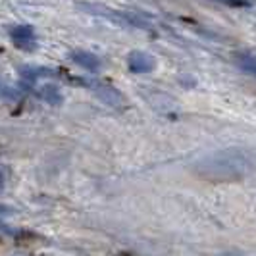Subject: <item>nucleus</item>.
Listing matches in <instances>:
<instances>
[{
    "label": "nucleus",
    "instance_id": "9b49d317",
    "mask_svg": "<svg viewBox=\"0 0 256 256\" xmlns=\"http://www.w3.org/2000/svg\"><path fill=\"white\" fill-rule=\"evenodd\" d=\"M8 212H10V208H8V206L0 204V216H2V214H8Z\"/></svg>",
    "mask_w": 256,
    "mask_h": 256
},
{
    "label": "nucleus",
    "instance_id": "f03ea898",
    "mask_svg": "<svg viewBox=\"0 0 256 256\" xmlns=\"http://www.w3.org/2000/svg\"><path fill=\"white\" fill-rule=\"evenodd\" d=\"M70 81L81 85V87H85L87 90H90L100 102H104L106 106H110V108H114V110H126L128 108L126 96L116 89L114 85H110L108 81L96 79V77H74Z\"/></svg>",
    "mask_w": 256,
    "mask_h": 256
},
{
    "label": "nucleus",
    "instance_id": "20e7f679",
    "mask_svg": "<svg viewBox=\"0 0 256 256\" xmlns=\"http://www.w3.org/2000/svg\"><path fill=\"white\" fill-rule=\"evenodd\" d=\"M154 58L150 54H146V52L142 50H133L129 52L128 56V70L131 74H135V76H142V74H150L154 70Z\"/></svg>",
    "mask_w": 256,
    "mask_h": 256
},
{
    "label": "nucleus",
    "instance_id": "6e6552de",
    "mask_svg": "<svg viewBox=\"0 0 256 256\" xmlns=\"http://www.w3.org/2000/svg\"><path fill=\"white\" fill-rule=\"evenodd\" d=\"M0 98L2 100H8V102H18L22 98V92L18 89H14L12 85L0 81Z\"/></svg>",
    "mask_w": 256,
    "mask_h": 256
},
{
    "label": "nucleus",
    "instance_id": "9d476101",
    "mask_svg": "<svg viewBox=\"0 0 256 256\" xmlns=\"http://www.w3.org/2000/svg\"><path fill=\"white\" fill-rule=\"evenodd\" d=\"M220 256H244L243 252H237V250H230V252H224V254Z\"/></svg>",
    "mask_w": 256,
    "mask_h": 256
},
{
    "label": "nucleus",
    "instance_id": "39448f33",
    "mask_svg": "<svg viewBox=\"0 0 256 256\" xmlns=\"http://www.w3.org/2000/svg\"><path fill=\"white\" fill-rule=\"evenodd\" d=\"M70 60H72L74 64L79 66V68L90 72V74H96V72L102 68V60H100L96 54H92V52H89V50L70 52Z\"/></svg>",
    "mask_w": 256,
    "mask_h": 256
},
{
    "label": "nucleus",
    "instance_id": "7ed1b4c3",
    "mask_svg": "<svg viewBox=\"0 0 256 256\" xmlns=\"http://www.w3.org/2000/svg\"><path fill=\"white\" fill-rule=\"evenodd\" d=\"M10 38L20 50H35L37 46V35L33 26H14L10 27Z\"/></svg>",
    "mask_w": 256,
    "mask_h": 256
},
{
    "label": "nucleus",
    "instance_id": "0eeeda50",
    "mask_svg": "<svg viewBox=\"0 0 256 256\" xmlns=\"http://www.w3.org/2000/svg\"><path fill=\"white\" fill-rule=\"evenodd\" d=\"M37 94L46 104H50V106H58V104H62V100H64L62 92H60V89H58L56 85H42V87L38 89Z\"/></svg>",
    "mask_w": 256,
    "mask_h": 256
},
{
    "label": "nucleus",
    "instance_id": "1a4fd4ad",
    "mask_svg": "<svg viewBox=\"0 0 256 256\" xmlns=\"http://www.w3.org/2000/svg\"><path fill=\"white\" fill-rule=\"evenodd\" d=\"M226 4L233 8H252V2H226Z\"/></svg>",
    "mask_w": 256,
    "mask_h": 256
},
{
    "label": "nucleus",
    "instance_id": "f257e3e1",
    "mask_svg": "<svg viewBox=\"0 0 256 256\" xmlns=\"http://www.w3.org/2000/svg\"><path fill=\"white\" fill-rule=\"evenodd\" d=\"M254 166L252 152L246 148H228L208 154L194 164L196 178L212 183H231L244 180Z\"/></svg>",
    "mask_w": 256,
    "mask_h": 256
},
{
    "label": "nucleus",
    "instance_id": "f8f14e48",
    "mask_svg": "<svg viewBox=\"0 0 256 256\" xmlns=\"http://www.w3.org/2000/svg\"><path fill=\"white\" fill-rule=\"evenodd\" d=\"M0 185H2V172H0Z\"/></svg>",
    "mask_w": 256,
    "mask_h": 256
},
{
    "label": "nucleus",
    "instance_id": "423d86ee",
    "mask_svg": "<svg viewBox=\"0 0 256 256\" xmlns=\"http://www.w3.org/2000/svg\"><path fill=\"white\" fill-rule=\"evenodd\" d=\"M233 62L237 64V68L246 74V76H256V60L254 54L250 50H237L233 52Z\"/></svg>",
    "mask_w": 256,
    "mask_h": 256
}]
</instances>
